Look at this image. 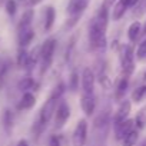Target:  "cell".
<instances>
[{
	"label": "cell",
	"mask_w": 146,
	"mask_h": 146,
	"mask_svg": "<svg viewBox=\"0 0 146 146\" xmlns=\"http://www.w3.org/2000/svg\"><path fill=\"white\" fill-rule=\"evenodd\" d=\"M108 19H109V9H106L105 6H100L89 26V43L93 50L102 49L106 44Z\"/></svg>",
	"instance_id": "1"
},
{
	"label": "cell",
	"mask_w": 146,
	"mask_h": 146,
	"mask_svg": "<svg viewBox=\"0 0 146 146\" xmlns=\"http://www.w3.org/2000/svg\"><path fill=\"white\" fill-rule=\"evenodd\" d=\"M63 88H64V85H63V83H59L57 88H54V90L52 92V95H50L49 99L46 100V103L42 106L40 113H39V117H37L35 126H33V130H35L36 136H39V135L44 130L46 125L50 122V119H52L53 115L56 113V109H57V106H59L60 96H62V93L64 92Z\"/></svg>",
	"instance_id": "2"
},
{
	"label": "cell",
	"mask_w": 146,
	"mask_h": 146,
	"mask_svg": "<svg viewBox=\"0 0 146 146\" xmlns=\"http://www.w3.org/2000/svg\"><path fill=\"white\" fill-rule=\"evenodd\" d=\"M56 39L54 37H49L44 40V43L40 47V60H42V69H40V75L50 67L52 62H53V54L56 50Z\"/></svg>",
	"instance_id": "3"
},
{
	"label": "cell",
	"mask_w": 146,
	"mask_h": 146,
	"mask_svg": "<svg viewBox=\"0 0 146 146\" xmlns=\"http://www.w3.org/2000/svg\"><path fill=\"white\" fill-rule=\"evenodd\" d=\"M119 57H120V66H122V72L123 76H130L135 69V54H133V47L130 44H123L120 46V52H119Z\"/></svg>",
	"instance_id": "4"
},
{
	"label": "cell",
	"mask_w": 146,
	"mask_h": 146,
	"mask_svg": "<svg viewBox=\"0 0 146 146\" xmlns=\"http://www.w3.org/2000/svg\"><path fill=\"white\" fill-rule=\"evenodd\" d=\"M88 139V122L85 119H80L73 130L72 135V145L73 146H85Z\"/></svg>",
	"instance_id": "5"
},
{
	"label": "cell",
	"mask_w": 146,
	"mask_h": 146,
	"mask_svg": "<svg viewBox=\"0 0 146 146\" xmlns=\"http://www.w3.org/2000/svg\"><path fill=\"white\" fill-rule=\"evenodd\" d=\"M90 3V0H69L67 7H66V13L69 17H82L83 12L88 9Z\"/></svg>",
	"instance_id": "6"
},
{
	"label": "cell",
	"mask_w": 146,
	"mask_h": 146,
	"mask_svg": "<svg viewBox=\"0 0 146 146\" xmlns=\"http://www.w3.org/2000/svg\"><path fill=\"white\" fill-rule=\"evenodd\" d=\"M69 117H70V108H69L67 102H64V100L59 102V106L54 113V127L62 129Z\"/></svg>",
	"instance_id": "7"
},
{
	"label": "cell",
	"mask_w": 146,
	"mask_h": 146,
	"mask_svg": "<svg viewBox=\"0 0 146 146\" xmlns=\"http://www.w3.org/2000/svg\"><path fill=\"white\" fill-rule=\"evenodd\" d=\"M82 88L85 93H93L95 89V73L90 67H85L82 72Z\"/></svg>",
	"instance_id": "8"
},
{
	"label": "cell",
	"mask_w": 146,
	"mask_h": 146,
	"mask_svg": "<svg viewBox=\"0 0 146 146\" xmlns=\"http://www.w3.org/2000/svg\"><path fill=\"white\" fill-rule=\"evenodd\" d=\"M80 108L86 116H90L95 113L96 109V100L93 98V93H83L80 98Z\"/></svg>",
	"instance_id": "9"
},
{
	"label": "cell",
	"mask_w": 146,
	"mask_h": 146,
	"mask_svg": "<svg viewBox=\"0 0 146 146\" xmlns=\"http://www.w3.org/2000/svg\"><path fill=\"white\" fill-rule=\"evenodd\" d=\"M130 110H132V103H130L129 100L125 99V100L119 105V108H117V112H116L115 119H113V125H116V123H122V122L127 120V116H129Z\"/></svg>",
	"instance_id": "10"
},
{
	"label": "cell",
	"mask_w": 146,
	"mask_h": 146,
	"mask_svg": "<svg viewBox=\"0 0 146 146\" xmlns=\"http://www.w3.org/2000/svg\"><path fill=\"white\" fill-rule=\"evenodd\" d=\"M133 125H135V120H125L122 123H116L115 125V135H116V139L117 140H123L125 136L133 130Z\"/></svg>",
	"instance_id": "11"
},
{
	"label": "cell",
	"mask_w": 146,
	"mask_h": 146,
	"mask_svg": "<svg viewBox=\"0 0 146 146\" xmlns=\"http://www.w3.org/2000/svg\"><path fill=\"white\" fill-rule=\"evenodd\" d=\"M33 37H35V32H33L32 26H30V27H26V29H20V30H17L19 44H20V47H23V49L32 43Z\"/></svg>",
	"instance_id": "12"
},
{
	"label": "cell",
	"mask_w": 146,
	"mask_h": 146,
	"mask_svg": "<svg viewBox=\"0 0 146 146\" xmlns=\"http://www.w3.org/2000/svg\"><path fill=\"white\" fill-rule=\"evenodd\" d=\"M127 9H129V5H127V2H126V0H117V2H116V5L113 6L112 19H113L115 22L120 20V19L125 16V13H126V10H127Z\"/></svg>",
	"instance_id": "13"
},
{
	"label": "cell",
	"mask_w": 146,
	"mask_h": 146,
	"mask_svg": "<svg viewBox=\"0 0 146 146\" xmlns=\"http://www.w3.org/2000/svg\"><path fill=\"white\" fill-rule=\"evenodd\" d=\"M56 20V10L53 6H47L44 12V32H50Z\"/></svg>",
	"instance_id": "14"
},
{
	"label": "cell",
	"mask_w": 146,
	"mask_h": 146,
	"mask_svg": "<svg viewBox=\"0 0 146 146\" xmlns=\"http://www.w3.org/2000/svg\"><path fill=\"white\" fill-rule=\"evenodd\" d=\"M13 126H15V115H13V112L10 109H6L5 113H3V127H5L7 135L12 133Z\"/></svg>",
	"instance_id": "15"
},
{
	"label": "cell",
	"mask_w": 146,
	"mask_h": 146,
	"mask_svg": "<svg viewBox=\"0 0 146 146\" xmlns=\"http://www.w3.org/2000/svg\"><path fill=\"white\" fill-rule=\"evenodd\" d=\"M140 35H142V25H140V22H133L129 26V29H127V37H129V40L132 43H135L139 39Z\"/></svg>",
	"instance_id": "16"
},
{
	"label": "cell",
	"mask_w": 146,
	"mask_h": 146,
	"mask_svg": "<svg viewBox=\"0 0 146 146\" xmlns=\"http://www.w3.org/2000/svg\"><path fill=\"white\" fill-rule=\"evenodd\" d=\"M36 103V98L33 93L30 92H26L23 96H22V100L19 103V109H23V110H27V109H32Z\"/></svg>",
	"instance_id": "17"
},
{
	"label": "cell",
	"mask_w": 146,
	"mask_h": 146,
	"mask_svg": "<svg viewBox=\"0 0 146 146\" xmlns=\"http://www.w3.org/2000/svg\"><path fill=\"white\" fill-rule=\"evenodd\" d=\"M33 15H35L33 9L26 10V12L23 13V16H22L19 25H17V30H20V29H26V27H30V26H32V20H33Z\"/></svg>",
	"instance_id": "18"
},
{
	"label": "cell",
	"mask_w": 146,
	"mask_h": 146,
	"mask_svg": "<svg viewBox=\"0 0 146 146\" xmlns=\"http://www.w3.org/2000/svg\"><path fill=\"white\" fill-rule=\"evenodd\" d=\"M127 86H129V76H122V79L119 80L117 83V88H116V92H115V96L116 99H122L127 90Z\"/></svg>",
	"instance_id": "19"
},
{
	"label": "cell",
	"mask_w": 146,
	"mask_h": 146,
	"mask_svg": "<svg viewBox=\"0 0 146 146\" xmlns=\"http://www.w3.org/2000/svg\"><path fill=\"white\" fill-rule=\"evenodd\" d=\"M137 136H139V132L136 129H133L132 132H129L125 139H123V146H135L136 140H137Z\"/></svg>",
	"instance_id": "20"
},
{
	"label": "cell",
	"mask_w": 146,
	"mask_h": 146,
	"mask_svg": "<svg viewBox=\"0 0 146 146\" xmlns=\"http://www.w3.org/2000/svg\"><path fill=\"white\" fill-rule=\"evenodd\" d=\"M33 86H35V80L32 78H25L19 82V90H22L25 93L29 92L30 89H33Z\"/></svg>",
	"instance_id": "21"
},
{
	"label": "cell",
	"mask_w": 146,
	"mask_h": 146,
	"mask_svg": "<svg viewBox=\"0 0 146 146\" xmlns=\"http://www.w3.org/2000/svg\"><path fill=\"white\" fill-rule=\"evenodd\" d=\"M29 53L23 49V47H20V50H19V54H17V64L20 66V67H25V66H27L29 64Z\"/></svg>",
	"instance_id": "22"
},
{
	"label": "cell",
	"mask_w": 146,
	"mask_h": 146,
	"mask_svg": "<svg viewBox=\"0 0 146 146\" xmlns=\"http://www.w3.org/2000/svg\"><path fill=\"white\" fill-rule=\"evenodd\" d=\"M145 96H146V85H145V86H140V88H137V89L133 90V93H132V100L137 103V102H140Z\"/></svg>",
	"instance_id": "23"
},
{
	"label": "cell",
	"mask_w": 146,
	"mask_h": 146,
	"mask_svg": "<svg viewBox=\"0 0 146 146\" xmlns=\"http://www.w3.org/2000/svg\"><path fill=\"white\" fill-rule=\"evenodd\" d=\"M135 125L137 126V129H143L146 126V109H142L135 119Z\"/></svg>",
	"instance_id": "24"
},
{
	"label": "cell",
	"mask_w": 146,
	"mask_h": 146,
	"mask_svg": "<svg viewBox=\"0 0 146 146\" xmlns=\"http://www.w3.org/2000/svg\"><path fill=\"white\" fill-rule=\"evenodd\" d=\"M99 80H100V85H102L105 89H110V88H112V80H110V78L108 76V73H106L105 70H102V72L99 73Z\"/></svg>",
	"instance_id": "25"
},
{
	"label": "cell",
	"mask_w": 146,
	"mask_h": 146,
	"mask_svg": "<svg viewBox=\"0 0 146 146\" xmlns=\"http://www.w3.org/2000/svg\"><path fill=\"white\" fill-rule=\"evenodd\" d=\"M69 86H70V89H72L73 92H76L78 88H79V75H78V72H76V70H73V72H72Z\"/></svg>",
	"instance_id": "26"
},
{
	"label": "cell",
	"mask_w": 146,
	"mask_h": 146,
	"mask_svg": "<svg viewBox=\"0 0 146 146\" xmlns=\"http://www.w3.org/2000/svg\"><path fill=\"white\" fill-rule=\"evenodd\" d=\"M5 7H6V12L10 16H15L16 15V10H17V2H16V0H7Z\"/></svg>",
	"instance_id": "27"
},
{
	"label": "cell",
	"mask_w": 146,
	"mask_h": 146,
	"mask_svg": "<svg viewBox=\"0 0 146 146\" xmlns=\"http://www.w3.org/2000/svg\"><path fill=\"white\" fill-rule=\"evenodd\" d=\"M136 56H137V59H143V57H146V39L139 44L137 52H136Z\"/></svg>",
	"instance_id": "28"
},
{
	"label": "cell",
	"mask_w": 146,
	"mask_h": 146,
	"mask_svg": "<svg viewBox=\"0 0 146 146\" xmlns=\"http://www.w3.org/2000/svg\"><path fill=\"white\" fill-rule=\"evenodd\" d=\"M6 75H7V66H3L2 70H0V89L3 88L5 80H6Z\"/></svg>",
	"instance_id": "29"
},
{
	"label": "cell",
	"mask_w": 146,
	"mask_h": 146,
	"mask_svg": "<svg viewBox=\"0 0 146 146\" xmlns=\"http://www.w3.org/2000/svg\"><path fill=\"white\" fill-rule=\"evenodd\" d=\"M49 146H60V139L56 135H52L49 137Z\"/></svg>",
	"instance_id": "30"
},
{
	"label": "cell",
	"mask_w": 146,
	"mask_h": 146,
	"mask_svg": "<svg viewBox=\"0 0 146 146\" xmlns=\"http://www.w3.org/2000/svg\"><path fill=\"white\" fill-rule=\"evenodd\" d=\"M116 2H117V0H103L102 6H105L106 9H110L113 5H116Z\"/></svg>",
	"instance_id": "31"
},
{
	"label": "cell",
	"mask_w": 146,
	"mask_h": 146,
	"mask_svg": "<svg viewBox=\"0 0 146 146\" xmlns=\"http://www.w3.org/2000/svg\"><path fill=\"white\" fill-rule=\"evenodd\" d=\"M40 2H43V0H29V6H36V5H39Z\"/></svg>",
	"instance_id": "32"
},
{
	"label": "cell",
	"mask_w": 146,
	"mask_h": 146,
	"mask_svg": "<svg viewBox=\"0 0 146 146\" xmlns=\"http://www.w3.org/2000/svg\"><path fill=\"white\" fill-rule=\"evenodd\" d=\"M17 146H29V142H27L26 139H22V140H19Z\"/></svg>",
	"instance_id": "33"
},
{
	"label": "cell",
	"mask_w": 146,
	"mask_h": 146,
	"mask_svg": "<svg viewBox=\"0 0 146 146\" xmlns=\"http://www.w3.org/2000/svg\"><path fill=\"white\" fill-rule=\"evenodd\" d=\"M6 2H7V0H0V6H3V5H6Z\"/></svg>",
	"instance_id": "34"
},
{
	"label": "cell",
	"mask_w": 146,
	"mask_h": 146,
	"mask_svg": "<svg viewBox=\"0 0 146 146\" xmlns=\"http://www.w3.org/2000/svg\"><path fill=\"white\" fill-rule=\"evenodd\" d=\"M142 33H143V35H146V23H145V27H143V30H142Z\"/></svg>",
	"instance_id": "35"
},
{
	"label": "cell",
	"mask_w": 146,
	"mask_h": 146,
	"mask_svg": "<svg viewBox=\"0 0 146 146\" xmlns=\"http://www.w3.org/2000/svg\"><path fill=\"white\" fill-rule=\"evenodd\" d=\"M140 146H146V139H145V140L142 142V145H140Z\"/></svg>",
	"instance_id": "36"
},
{
	"label": "cell",
	"mask_w": 146,
	"mask_h": 146,
	"mask_svg": "<svg viewBox=\"0 0 146 146\" xmlns=\"http://www.w3.org/2000/svg\"><path fill=\"white\" fill-rule=\"evenodd\" d=\"M145 78H146V72H145Z\"/></svg>",
	"instance_id": "37"
}]
</instances>
